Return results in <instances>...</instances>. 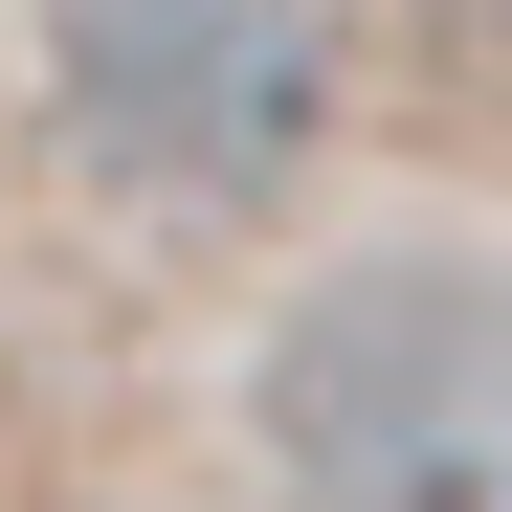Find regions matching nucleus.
<instances>
[{"instance_id":"obj_1","label":"nucleus","mask_w":512,"mask_h":512,"mask_svg":"<svg viewBox=\"0 0 512 512\" xmlns=\"http://www.w3.org/2000/svg\"><path fill=\"white\" fill-rule=\"evenodd\" d=\"M245 446L290 512H512V245H357L268 312Z\"/></svg>"},{"instance_id":"obj_2","label":"nucleus","mask_w":512,"mask_h":512,"mask_svg":"<svg viewBox=\"0 0 512 512\" xmlns=\"http://www.w3.org/2000/svg\"><path fill=\"white\" fill-rule=\"evenodd\" d=\"M45 112L134 201H268L334 112L312 0H45Z\"/></svg>"}]
</instances>
